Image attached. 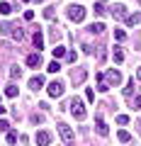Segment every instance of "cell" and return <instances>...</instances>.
Returning <instances> with one entry per match:
<instances>
[{
  "label": "cell",
  "mask_w": 141,
  "mask_h": 146,
  "mask_svg": "<svg viewBox=\"0 0 141 146\" xmlns=\"http://www.w3.org/2000/svg\"><path fill=\"white\" fill-rule=\"evenodd\" d=\"M58 68H61V63H58V61H51V63H49V73H56Z\"/></svg>",
  "instance_id": "cell-30"
},
{
  "label": "cell",
  "mask_w": 141,
  "mask_h": 146,
  "mask_svg": "<svg viewBox=\"0 0 141 146\" xmlns=\"http://www.w3.org/2000/svg\"><path fill=\"white\" fill-rule=\"evenodd\" d=\"M117 122H119V124H126V122H129V117H126V115H119V117H117Z\"/></svg>",
  "instance_id": "cell-34"
},
{
  "label": "cell",
  "mask_w": 141,
  "mask_h": 146,
  "mask_svg": "<svg viewBox=\"0 0 141 146\" xmlns=\"http://www.w3.org/2000/svg\"><path fill=\"white\" fill-rule=\"evenodd\" d=\"M71 78H73L75 83H83L85 80V68H75V71L71 73Z\"/></svg>",
  "instance_id": "cell-13"
},
{
  "label": "cell",
  "mask_w": 141,
  "mask_h": 146,
  "mask_svg": "<svg viewBox=\"0 0 141 146\" xmlns=\"http://www.w3.org/2000/svg\"><path fill=\"white\" fill-rule=\"evenodd\" d=\"M126 25H129V27H136V25H139V22H141V15H139V12H131V15L129 17H126Z\"/></svg>",
  "instance_id": "cell-16"
},
{
  "label": "cell",
  "mask_w": 141,
  "mask_h": 146,
  "mask_svg": "<svg viewBox=\"0 0 141 146\" xmlns=\"http://www.w3.org/2000/svg\"><path fill=\"white\" fill-rule=\"evenodd\" d=\"M63 56H68V54H66V46H61V44H56V46H54V58L58 61V58H63Z\"/></svg>",
  "instance_id": "cell-17"
},
{
  "label": "cell",
  "mask_w": 141,
  "mask_h": 146,
  "mask_svg": "<svg viewBox=\"0 0 141 146\" xmlns=\"http://www.w3.org/2000/svg\"><path fill=\"white\" fill-rule=\"evenodd\" d=\"M10 76H12V78H22V68L20 66H12L10 68Z\"/></svg>",
  "instance_id": "cell-24"
},
{
  "label": "cell",
  "mask_w": 141,
  "mask_h": 146,
  "mask_svg": "<svg viewBox=\"0 0 141 146\" xmlns=\"http://www.w3.org/2000/svg\"><path fill=\"white\" fill-rule=\"evenodd\" d=\"M58 134H61V139H63L66 146H73L75 144V134H73V129H71L66 122H58Z\"/></svg>",
  "instance_id": "cell-2"
},
{
  "label": "cell",
  "mask_w": 141,
  "mask_h": 146,
  "mask_svg": "<svg viewBox=\"0 0 141 146\" xmlns=\"http://www.w3.org/2000/svg\"><path fill=\"white\" fill-rule=\"evenodd\" d=\"M0 32H3V34H10L15 42H22V39H24V29H22L20 25H12V22H7V25H0Z\"/></svg>",
  "instance_id": "cell-1"
},
{
  "label": "cell",
  "mask_w": 141,
  "mask_h": 146,
  "mask_svg": "<svg viewBox=\"0 0 141 146\" xmlns=\"http://www.w3.org/2000/svg\"><path fill=\"white\" fill-rule=\"evenodd\" d=\"M51 144V134H49V131H37V146H49Z\"/></svg>",
  "instance_id": "cell-8"
},
{
  "label": "cell",
  "mask_w": 141,
  "mask_h": 146,
  "mask_svg": "<svg viewBox=\"0 0 141 146\" xmlns=\"http://www.w3.org/2000/svg\"><path fill=\"white\" fill-rule=\"evenodd\" d=\"M88 29L93 32V34H102V32H105V25H102V22H93Z\"/></svg>",
  "instance_id": "cell-18"
},
{
  "label": "cell",
  "mask_w": 141,
  "mask_h": 146,
  "mask_svg": "<svg viewBox=\"0 0 141 146\" xmlns=\"http://www.w3.org/2000/svg\"><path fill=\"white\" fill-rule=\"evenodd\" d=\"M3 112H5V105H0V115H3Z\"/></svg>",
  "instance_id": "cell-37"
},
{
  "label": "cell",
  "mask_w": 141,
  "mask_h": 146,
  "mask_svg": "<svg viewBox=\"0 0 141 146\" xmlns=\"http://www.w3.org/2000/svg\"><path fill=\"white\" fill-rule=\"evenodd\" d=\"M27 66L29 68H39L42 66V54H29V56H27Z\"/></svg>",
  "instance_id": "cell-9"
},
{
  "label": "cell",
  "mask_w": 141,
  "mask_h": 146,
  "mask_svg": "<svg viewBox=\"0 0 141 146\" xmlns=\"http://www.w3.org/2000/svg\"><path fill=\"white\" fill-rule=\"evenodd\" d=\"M63 90H66V85H63L61 80H51V83L46 85V93L51 95V98H61V95H63Z\"/></svg>",
  "instance_id": "cell-5"
},
{
  "label": "cell",
  "mask_w": 141,
  "mask_h": 146,
  "mask_svg": "<svg viewBox=\"0 0 141 146\" xmlns=\"http://www.w3.org/2000/svg\"><path fill=\"white\" fill-rule=\"evenodd\" d=\"M139 129H141V122H139Z\"/></svg>",
  "instance_id": "cell-39"
},
{
  "label": "cell",
  "mask_w": 141,
  "mask_h": 146,
  "mask_svg": "<svg viewBox=\"0 0 141 146\" xmlns=\"http://www.w3.org/2000/svg\"><path fill=\"white\" fill-rule=\"evenodd\" d=\"M66 58H68V61H71V63H73L75 58H78V54H75V51H68V56H66Z\"/></svg>",
  "instance_id": "cell-33"
},
{
  "label": "cell",
  "mask_w": 141,
  "mask_h": 146,
  "mask_svg": "<svg viewBox=\"0 0 141 146\" xmlns=\"http://www.w3.org/2000/svg\"><path fill=\"white\" fill-rule=\"evenodd\" d=\"M32 42H34V49H37V54H42V49H44V36H42V32H34Z\"/></svg>",
  "instance_id": "cell-11"
},
{
  "label": "cell",
  "mask_w": 141,
  "mask_h": 146,
  "mask_svg": "<svg viewBox=\"0 0 141 146\" xmlns=\"http://www.w3.org/2000/svg\"><path fill=\"white\" fill-rule=\"evenodd\" d=\"M66 12H68V17H71L73 22H83L85 20V7L83 5H71Z\"/></svg>",
  "instance_id": "cell-3"
},
{
  "label": "cell",
  "mask_w": 141,
  "mask_h": 146,
  "mask_svg": "<svg viewBox=\"0 0 141 146\" xmlns=\"http://www.w3.org/2000/svg\"><path fill=\"white\" fill-rule=\"evenodd\" d=\"M115 39H117V42H124V39H126V32L124 29H115Z\"/></svg>",
  "instance_id": "cell-25"
},
{
  "label": "cell",
  "mask_w": 141,
  "mask_h": 146,
  "mask_svg": "<svg viewBox=\"0 0 141 146\" xmlns=\"http://www.w3.org/2000/svg\"><path fill=\"white\" fill-rule=\"evenodd\" d=\"M17 93H20L17 85H7V88H5V95H7V98H17Z\"/></svg>",
  "instance_id": "cell-19"
},
{
  "label": "cell",
  "mask_w": 141,
  "mask_h": 146,
  "mask_svg": "<svg viewBox=\"0 0 141 146\" xmlns=\"http://www.w3.org/2000/svg\"><path fill=\"white\" fill-rule=\"evenodd\" d=\"M51 39H54V42L61 39V29H58V27H51Z\"/></svg>",
  "instance_id": "cell-27"
},
{
  "label": "cell",
  "mask_w": 141,
  "mask_h": 146,
  "mask_svg": "<svg viewBox=\"0 0 141 146\" xmlns=\"http://www.w3.org/2000/svg\"><path fill=\"white\" fill-rule=\"evenodd\" d=\"M85 98L93 102V100H95V90H93V88H88V90H85Z\"/></svg>",
  "instance_id": "cell-31"
},
{
  "label": "cell",
  "mask_w": 141,
  "mask_h": 146,
  "mask_svg": "<svg viewBox=\"0 0 141 146\" xmlns=\"http://www.w3.org/2000/svg\"><path fill=\"white\" fill-rule=\"evenodd\" d=\"M97 90L100 93H107V90H110V85L105 80V73H97Z\"/></svg>",
  "instance_id": "cell-12"
},
{
  "label": "cell",
  "mask_w": 141,
  "mask_h": 146,
  "mask_svg": "<svg viewBox=\"0 0 141 146\" xmlns=\"http://www.w3.org/2000/svg\"><path fill=\"white\" fill-rule=\"evenodd\" d=\"M22 3H29V0H22Z\"/></svg>",
  "instance_id": "cell-38"
},
{
  "label": "cell",
  "mask_w": 141,
  "mask_h": 146,
  "mask_svg": "<svg viewBox=\"0 0 141 146\" xmlns=\"http://www.w3.org/2000/svg\"><path fill=\"white\" fill-rule=\"evenodd\" d=\"M117 139L126 144V141H131V136H129V131H124V129H122V131H117Z\"/></svg>",
  "instance_id": "cell-23"
},
{
  "label": "cell",
  "mask_w": 141,
  "mask_h": 146,
  "mask_svg": "<svg viewBox=\"0 0 141 146\" xmlns=\"http://www.w3.org/2000/svg\"><path fill=\"white\" fill-rule=\"evenodd\" d=\"M105 80H107V85H119L122 83V73L117 68H110V71L105 73Z\"/></svg>",
  "instance_id": "cell-6"
},
{
  "label": "cell",
  "mask_w": 141,
  "mask_h": 146,
  "mask_svg": "<svg viewBox=\"0 0 141 146\" xmlns=\"http://www.w3.org/2000/svg\"><path fill=\"white\" fill-rule=\"evenodd\" d=\"M10 12H12L10 3H0V15H10Z\"/></svg>",
  "instance_id": "cell-21"
},
{
  "label": "cell",
  "mask_w": 141,
  "mask_h": 146,
  "mask_svg": "<svg viewBox=\"0 0 141 146\" xmlns=\"http://www.w3.org/2000/svg\"><path fill=\"white\" fill-rule=\"evenodd\" d=\"M131 107H134V110H141V95L134 100V105H131Z\"/></svg>",
  "instance_id": "cell-35"
},
{
  "label": "cell",
  "mask_w": 141,
  "mask_h": 146,
  "mask_svg": "<svg viewBox=\"0 0 141 146\" xmlns=\"http://www.w3.org/2000/svg\"><path fill=\"white\" fill-rule=\"evenodd\" d=\"M93 10H95V15H105V12H107V7H105L102 3H95V5H93Z\"/></svg>",
  "instance_id": "cell-22"
},
{
  "label": "cell",
  "mask_w": 141,
  "mask_h": 146,
  "mask_svg": "<svg viewBox=\"0 0 141 146\" xmlns=\"http://www.w3.org/2000/svg\"><path fill=\"white\" fill-rule=\"evenodd\" d=\"M112 58H115L117 63H122L124 61V51H122V49H115V51H112Z\"/></svg>",
  "instance_id": "cell-20"
},
{
  "label": "cell",
  "mask_w": 141,
  "mask_h": 146,
  "mask_svg": "<svg viewBox=\"0 0 141 146\" xmlns=\"http://www.w3.org/2000/svg\"><path fill=\"white\" fill-rule=\"evenodd\" d=\"M136 78H139V80H141V66H139V71H136Z\"/></svg>",
  "instance_id": "cell-36"
},
{
  "label": "cell",
  "mask_w": 141,
  "mask_h": 146,
  "mask_svg": "<svg viewBox=\"0 0 141 146\" xmlns=\"http://www.w3.org/2000/svg\"><path fill=\"white\" fill-rule=\"evenodd\" d=\"M112 17H115V20H126V5H122V3H117V5H112Z\"/></svg>",
  "instance_id": "cell-7"
},
{
  "label": "cell",
  "mask_w": 141,
  "mask_h": 146,
  "mask_svg": "<svg viewBox=\"0 0 141 146\" xmlns=\"http://www.w3.org/2000/svg\"><path fill=\"white\" fill-rule=\"evenodd\" d=\"M134 85H136V80H134V78H131V80H129V83H126V85H124V90H122V95H124V98H131V95H134Z\"/></svg>",
  "instance_id": "cell-15"
},
{
  "label": "cell",
  "mask_w": 141,
  "mask_h": 146,
  "mask_svg": "<svg viewBox=\"0 0 141 146\" xmlns=\"http://www.w3.org/2000/svg\"><path fill=\"white\" fill-rule=\"evenodd\" d=\"M71 112H73V117H75V119H85V105L80 102L78 98H73V100H71Z\"/></svg>",
  "instance_id": "cell-4"
},
{
  "label": "cell",
  "mask_w": 141,
  "mask_h": 146,
  "mask_svg": "<svg viewBox=\"0 0 141 146\" xmlns=\"http://www.w3.org/2000/svg\"><path fill=\"white\" fill-rule=\"evenodd\" d=\"M29 88H32V90H39V88H44V78H42V76H34V78L29 80Z\"/></svg>",
  "instance_id": "cell-14"
},
{
  "label": "cell",
  "mask_w": 141,
  "mask_h": 146,
  "mask_svg": "<svg viewBox=\"0 0 141 146\" xmlns=\"http://www.w3.org/2000/svg\"><path fill=\"white\" fill-rule=\"evenodd\" d=\"M0 131H5V134L10 131V122H7V119H3V117H0Z\"/></svg>",
  "instance_id": "cell-26"
},
{
  "label": "cell",
  "mask_w": 141,
  "mask_h": 146,
  "mask_svg": "<svg viewBox=\"0 0 141 146\" xmlns=\"http://www.w3.org/2000/svg\"><path fill=\"white\" fill-rule=\"evenodd\" d=\"M15 141H17V131H7V144H15Z\"/></svg>",
  "instance_id": "cell-28"
},
{
  "label": "cell",
  "mask_w": 141,
  "mask_h": 146,
  "mask_svg": "<svg viewBox=\"0 0 141 146\" xmlns=\"http://www.w3.org/2000/svg\"><path fill=\"white\" fill-rule=\"evenodd\" d=\"M95 129H97L100 136H107V134H110V129H107V124H105L102 117H97V119H95Z\"/></svg>",
  "instance_id": "cell-10"
},
{
  "label": "cell",
  "mask_w": 141,
  "mask_h": 146,
  "mask_svg": "<svg viewBox=\"0 0 141 146\" xmlns=\"http://www.w3.org/2000/svg\"><path fill=\"white\" fill-rule=\"evenodd\" d=\"M54 15H56L54 7H46V10H44V17H46V20H54Z\"/></svg>",
  "instance_id": "cell-29"
},
{
  "label": "cell",
  "mask_w": 141,
  "mask_h": 146,
  "mask_svg": "<svg viewBox=\"0 0 141 146\" xmlns=\"http://www.w3.org/2000/svg\"><path fill=\"white\" fill-rule=\"evenodd\" d=\"M42 119H44L42 115H32V122H34V124H42Z\"/></svg>",
  "instance_id": "cell-32"
}]
</instances>
